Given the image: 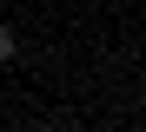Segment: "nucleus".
I'll return each instance as SVG.
<instances>
[{"instance_id":"nucleus-1","label":"nucleus","mask_w":146,"mask_h":132,"mask_svg":"<svg viewBox=\"0 0 146 132\" xmlns=\"http://www.w3.org/2000/svg\"><path fill=\"white\" fill-rule=\"evenodd\" d=\"M13 53H20V33H13V26H0V66H7Z\"/></svg>"}]
</instances>
